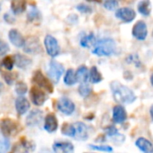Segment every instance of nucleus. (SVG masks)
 I'll return each mask as SVG.
<instances>
[{
    "mask_svg": "<svg viewBox=\"0 0 153 153\" xmlns=\"http://www.w3.org/2000/svg\"><path fill=\"white\" fill-rule=\"evenodd\" d=\"M110 86L113 97L117 102L121 104H130L136 100V96L134 91L119 82H113Z\"/></svg>",
    "mask_w": 153,
    "mask_h": 153,
    "instance_id": "f257e3e1",
    "label": "nucleus"
},
{
    "mask_svg": "<svg viewBox=\"0 0 153 153\" xmlns=\"http://www.w3.org/2000/svg\"><path fill=\"white\" fill-rule=\"evenodd\" d=\"M116 48V42L112 39H104L96 42L92 53L99 56H108L115 53Z\"/></svg>",
    "mask_w": 153,
    "mask_h": 153,
    "instance_id": "f03ea898",
    "label": "nucleus"
},
{
    "mask_svg": "<svg viewBox=\"0 0 153 153\" xmlns=\"http://www.w3.org/2000/svg\"><path fill=\"white\" fill-rule=\"evenodd\" d=\"M0 130L1 132L7 137L14 136L19 133L20 127L18 124L9 118L3 119L0 123Z\"/></svg>",
    "mask_w": 153,
    "mask_h": 153,
    "instance_id": "7ed1b4c3",
    "label": "nucleus"
},
{
    "mask_svg": "<svg viewBox=\"0 0 153 153\" xmlns=\"http://www.w3.org/2000/svg\"><path fill=\"white\" fill-rule=\"evenodd\" d=\"M63 73H64V66L60 63L55 60H52L49 64V69H48V76L50 80L53 82L57 83Z\"/></svg>",
    "mask_w": 153,
    "mask_h": 153,
    "instance_id": "20e7f679",
    "label": "nucleus"
},
{
    "mask_svg": "<svg viewBox=\"0 0 153 153\" xmlns=\"http://www.w3.org/2000/svg\"><path fill=\"white\" fill-rule=\"evenodd\" d=\"M44 45L47 50V53L52 56L55 57L56 56L59 52H60V48L58 46L57 40L51 35H47L45 39H44Z\"/></svg>",
    "mask_w": 153,
    "mask_h": 153,
    "instance_id": "39448f33",
    "label": "nucleus"
},
{
    "mask_svg": "<svg viewBox=\"0 0 153 153\" xmlns=\"http://www.w3.org/2000/svg\"><path fill=\"white\" fill-rule=\"evenodd\" d=\"M32 81H33V82H35L41 89H44V90H46L47 91H48L50 93L53 92V85H52V83L44 76V74L39 70H38V71H36L34 73Z\"/></svg>",
    "mask_w": 153,
    "mask_h": 153,
    "instance_id": "423d86ee",
    "label": "nucleus"
},
{
    "mask_svg": "<svg viewBox=\"0 0 153 153\" xmlns=\"http://www.w3.org/2000/svg\"><path fill=\"white\" fill-rule=\"evenodd\" d=\"M133 36L139 39V40H144L148 35V30L147 25L143 21H138L133 27L132 30Z\"/></svg>",
    "mask_w": 153,
    "mask_h": 153,
    "instance_id": "0eeeda50",
    "label": "nucleus"
},
{
    "mask_svg": "<svg viewBox=\"0 0 153 153\" xmlns=\"http://www.w3.org/2000/svg\"><path fill=\"white\" fill-rule=\"evenodd\" d=\"M57 109L65 115H72L75 109L74 102L68 98L63 97L57 101Z\"/></svg>",
    "mask_w": 153,
    "mask_h": 153,
    "instance_id": "6e6552de",
    "label": "nucleus"
},
{
    "mask_svg": "<svg viewBox=\"0 0 153 153\" xmlns=\"http://www.w3.org/2000/svg\"><path fill=\"white\" fill-rule=\"evenodd\" d=\"M73 125L74 127V138H75L77 141H86L89 137V133L85 124L82 122H76Z\"/></svg>",
    "mask_w": 153,
    "mask_h": 153,
    "instance_id": "1a4fd4ad",
    "label": "nucleus"
},
{
    "mask_svg": "<svg viewBox=\"0 0 153 153\" xmlns=\"http://www.w3.org/2000/svg\"><path fill=\"white\" fill-rule=\"evenodd\" d=\"M116 16L125 22H131L132 21L134 20L136 13L134 10L128 8V7H124V8H119L117 10Z\"/></svg>",
    "mask_w": 153,
    "mask_h": 153,
    "instance_id": "9d476101",
    "label": "nucleus"
},
{
    "mask_svg": "<svg viewBox=\"0 0 153 153\" xmlns=\"http://www.w3.org/2000/svg\"><path fill=\"white\" fill-rule=\"evenodd\" d=\"M30 98L33 104L36 106H42L48 99L46 93L37 87H33L30 90Z\"/></svg>",
    "mask_w": 153,
    "mask_h": 153,
    "instance_id": "9b49d317",
    "label": "nucleus"
},
{
    "mask_svg": "<svg viewBox=\"0 0 153 153\" xmlns=\"http://www.w3.org/2000/svg\"><path fill=\"white\" fill-rule=\"evenodd\" d=\"M43 113L39 109H33L26 118V124L29 126H37L42 121Z\"/></svg>",
    "mask_w": 153,
    "mask_h": 153,
    "instance_id": "f8f14e48",
    "label": "nucleus"
},
{
    "mask_svg": "<svg viewBox=\"0 0 153 153\" xmlns=\"http://www.w3.org/2000/svg\"><path fill=\"white\" fill-rule=\"evenodd\" d=\"M126 117H127V114L123 106L117 105L113 108V121L116 124H121L125 122Z\"/></svg>",
    "mask_w": 153,
    "mask_h": 153,
    "instance_id": "ddd939ff",
    "label": "nucleus"
},
{
    "mask_svg": "<svg viewBox=\"0 0 153 153\" xmlns=\"http://www.w3.org/2000/svg\"><path fill=\"white\" fill-rule=\"evenodd\" d=\"M23 47H24V51L28 52V53H30V54L39 53L41 50L39 39L37 38L29 39L27 41H25V44H24Z\"/></svg>",
    "mask_w": 153,
    "mask_h": 153,
    "instance_id": "4468645a",
    "label": "nucleus"
},
{
    "mask_svg": "<svg viewBox=\"0 0 153 153\" xmlns=\"http://www.w3.org/2000/svg\"><path fill=\"white\" fill-rule=\"evenodd\" d=\"M9 39L11 43L17 48L23 47L25 44V39H23L22 35L15 29H13L9 31Z\"/></svg>",
    "mask_w": 153,
    "mask_h": 153,
    "instance_id": "2eb2a0df",
    "label": "nucleus"
},
{
    "mask_svg": "<svg viewBox=\"0 0 153 153\" xmlns=\"http://www.w3.org/2000/svg\"><path fill=\"white\" fill-rule=\"evenodd\" d=\"M53 151L56 153H71L74 151V149L71 143L56 142L53 144Z\"/></svg>",
    "mask_w": 153,
    "mask_h": 153,
    "instance_id": "dca6fc26",
    "label": "nucleus"
},
{
    "mask_svg": "<svg viewBox=\"0 0 153 153\" xmlns=\"http://www.w3.org/2000/svg\"><path fill=\"white\" fill-rule=\"evenodd\" d=\"M34 150H35V144L22 138V140L20 141V143L15 145V148L13 151L15 152H33Z\"/></svg>",
    "mask_w": 153,
    "mask_h": 153,
    "instance_id": "f3484780",
    "label": "nucleus"
},
{
    "mask_svg": "<svg viewBox=\"0 0 153 153\" xmlns=\"http://www.w3.org/2000/svg\"><path fill=\"white\" fill-rule=\"evenodd\" d=\"M45 130L48 133H54L58 127V123L56 116L54 114H48L45 118Z\"/></svg>",
    "mask_w": 153,
    "mask_h": 153,
    "instance_id": "a211bd4d",
    "label": "nucleus"
},
{
    "mask_svg": "<svg viewBox=\"0 0 153 153\" xmlns=\"http://www.w3.org/2000/svg\"><path fill=\"white\" fill-rule=\"evenodd\" d=\"M30 107V102L28 101V100L22 96L19 97L15 101V108L19 115L25 114L29 110Z\"/></svg>",
    "mask_w": 153,
    "mask_h": 153,
    "instance_id": "6ab92c4d",
    "label": "nucleus"
},
{
    "mask_svg": "<svg viewBox=\"0 0 153 153\" xmlns=\"http://www.w3.org/2000/svg\"><path fill=\"white\" fill-rule=\"evenodd\" d=\"M135 145L143 152L153 153L152 143L145 138H143V137L138 138L137 141L135 142Z\"/></svg>",
    "mask_w": 153,
    "mask_h": 153,
    "instance_id": "aec40b11",
    "label": "nucleus"
},
{
    "mask_svg": "<svg viewBox=\"0 0 153 153\" xmlns=\"http://www.w3.org/2000/svg\"><path fill=\"white\" fill-rule=\"evenodd\" d=\"M14 63L17 65V67L22 69L29 68L31 65V60L21 54H17L14 56Z\"/></svg>",
    "mask_w": 153,
    "mask_h": 153,
    "instance_id": "412c9836",
    "label": "nucleus"
},
{
    "mask_svg": "<svg viewBox=\"0 0 153 153\" xmlns=\"http://www.w3.org/2000/svg\"><path fill=\"white\" fill-rule=\"evenodd\" d=\"M27 19L30 22L32 23H39L41 21V13L39 9L35 6H31L28 12Z\"/></svg>",
    "mask_w": 153,
    "mask_h": 153,
    "instance_id": "4be33fe9",
    "label": "nucleus"
},
{
    "mask_svg": "<svg viewBox=\"0 0 153 153\" xmlns=\"http://www.w3.org/2000/svg\"><path fill=\"white\" fill-rule=\"evenodd\" d=\"M27 3L26 0H13L11 4V8L13 13L20 14L23 13L26 9Z\"/></svg>",
    "mask_w": 153,
    "mask_h": 153,
    "instance_id": "5701e85b",
    "label": "nucleus"
},
{
    "mask_svg": "<svg viewBox=\"0 0 153 153\" xmlns=\"http://www.w3.org/2000/svg\"><path fill=\"white\" fill-rule=\"evenodd\" d=\"M77 82H86L89 81V70L85 65H82L78 68V70L75 73Z\"/></svg>",
    "mask_w": 153,
    "mask_h": 153,
    "instance_id": "b1692460",
    "label": "nucleus"
},
{
    "mask_svg": "<svg viewBox=\"0 0 153 153\" xmlns=\"http://www.w3.org/2000/svg\"><path fill=\"white\" fill-rule=\"evenodd\" d=\"M137 9L140 13H142L144 16L150 15L152 12V5H151V1L150 0H142L139 2L137 5Z\"/></svg>",
    "mask_w": 153,
    "mask_h": 153,
    "instance_id": "393cba45",
    "label": "nucleus"
},
{
    "mask_svg": "<svg viewBox=\"0 0 153 153\" xmlns=\"http://www.w3.org/2000/svg\"><path fill=\"white\" fill-rule=\"evenodd\" d=\"M103 77L96 66H92L89 72V81L91 83H99L102 81Z\"/></svg>",
    "mask_w": 153,
    "mask_h": 153,
    "instance_id": "a878e982",
    "label": "nucleus"
},
{
    "mask_svg": "<svg viewBox=\"0 0 153 153\" xmlns=\"http://www.w3.org/2000/svg\"><path fill=\"white\" fill-rule=\"evenodd\" d=\"M80 44L83 48H91V46H94L96 44L95 35L93 33H91L89 35L84 36L83 38H82V39L80 41Z\"/></svg>",
    "mask_w": 153,
    "mask_h": 153,
    "instance_id": "bb28decb",
    "label": "nucleus"
},
{
    "mask_svg": "<svg viewBox=\"0 0 153 153\" xmlns=\"http://www.w3.org/2000/svg\"><path fill=\"white\" fill-rule=\"evenodd\" d=\"M64 82L66 85H69V86L74 85L77 82L76 75H75V73L73 69L67 70V72L65 75V78H64Z\"/></svg>",
    "mask_w": 153,
    "mask_h": 153,
    "instance_id": "cd10ccee",
    "label": "nucleus"
},
{
    "mask_svg": "<svg viewBox=\"0 0 153 153\" xmlns=\"http://www.w3.org/2000/svg\"><path fill=\"white\" fill-rule=\"evenodd\" d=\"M10 141L2 132H0V152H7L10 150Z\"/></svg>",
    "mask_w": 153,
    "mask_h": 153,
    "instance_id": "c85d7f7f",
    "label": "nucleus"
},
{
    "mask_svg": "<svg viewBox=\"0 0 153 153\" xmlns=\"http://www.w3.org/2000/svg\"><path fill=\"white\" fill-rule=\"evenodd\" d=\"M62 134L64 135L74 137V125H70L67 123H65L62 126Z\"/></svg>",
    "mask_w": 153,
    "mask_h": 153,
    "instance_id": "c756f323",
    "label": "nucleus"
},
{
    "mask_svg": "<svg viewBox=\"0 0 153 153\" xmlns=\"http://www.w3.org/2000/svg\"><path fill=\"white\" fill-rule=\"evenodd\" d=\"M3 74V78L5 81V82L9 85H12L13 82L17 79V73H2Z\"/></svg>",
    "mask_w": 153,
    "mask_h": 153,
    "instance_id": "7c9ffc66",
    "label": "nucleus"
},
{
    "mask_svg": "<svg viewBox=\"0 0 153 153\" xmlns=\"http://www.w3.org/2000/svg\"><path fill=\"white\" fill-rule=\"evenodd\" d=\"M78 91H79L80 95L82 96V97H84V98L88 97L91 93V91H92L91 88L88 84H86V82H82V84L80 85Z\"/></svg>",
    "mask_w": 153,
    "mask_h": 153,
    "instance_id": "2f4dec72",
    "label": "nucleus"
},
{
    "mask_svg": "<svg viewBox=\"0 0 153 153\" xmlns=\"http://www.w3.org/2000/svg\"><path fill=\"white\" fill-rule=\"evenodd\" d=\"M27 91H28V87H27L26 83H24L23 82H19L16 83L15 91L17 94H19L20 96H22V95L26 94Z\"/></svg>",
    "mask_w": 153,
    "mask_h": 153,
    "instance_id": "473e14b6",
    "label": "nucleus"
},
{
    "mask_svg": "<svg viewBox=\"0 0 153 153\" xmlns=\"http://www.w3.org/2000/svg\"><path fill=\"white\" fill-rule=\"evenodd\" d=\"M89 147L91 150L100 151V152H113V149L110 146H108V145H92V144H90Z\"/></svg>",
    "mask_w": 153,
    "mask_h": 153,
    "instance_id": "72a5a7b5",
    "label": "nucleus"
},
{
    "mask_svg": "<svg viewBox=\"0 0 153 153\" xmlns=\"http://www.w3.org/2000/svg\"><path fill=\"white\" fill-rule=\"evenodd\" d=\"M13 65H14V59L10 56H7L4 58L3 60V65L7 69V70H12L13 67Z\"/></svg>",
    "mask_w": 153,
    "mask_h": 153,
    "instance_id": "f704fd0d",
    "label": "nucleus"
},
{
    "mask_svg": "<svg viewBox=\"0 0 153 153\" xmlns=\"http://www.w3.org/2000/svg\"><path fill=\"white\" fill-rule=\"evenodd\" d=\"M118 6V2L117 0H106L104 3V7L108 10H116Z\"/></svg>",
    "mask_w": 153,
    "mask_h": 153,
    "instance_id": "c9c22d12",
    "label": "nucleus"
},
{
    "mask_svg": "<svg viewBox=\"0 0 153 153\" xmlns=\"http://www.w3.org/2000/svg\"><path fill=\"white\" fill-rule=\"evenodd\" d=\"M77 10L80 11L81 13H91L92 12L91 10V7L89 6L88 4H78L76 6Z\"/></svg>",
    "mask_w": 153,
    "mask_h": 153,
    "instance_id": "e433bc0d",
    "label": "nucleus"
},
{
    "mask_svg": "<svg viewBox=\"0 0 153 153\" xmlns=\"http://www.w3.org/2000/svg\"><path fill=\"white\" fill-rule=\"evenodd\" d=\"M105 132H106V134L109 137H112V136H114V135L118 134V131H117V129L115 126H108V127L105 128Z\"/></svg>",
    "mask_w": 153,
    "mask_h": 153,
    "instance_id": "4c0bfd02",
    "label": "nucleus"
},
{
    "mask_svg": "<svg viewBox=\"0 0 153 153\" xmlns=\"http://www.w3.org/2000/svg\"><path fill=\"white\" fill-rule=\"evenodd\" d=\"M8 51H9V46L3 40H0V56L5 55Z\"/></svg>",
    "mask_w": 153,
    "mask_h": 153,
    "instance_id": "58836bf2",
    "label": "nucleus"
},
{
    "mask_svg": "<svg viewBox=\"0 0 153 153\" xmlns=\"http://www.w3.org/2000/svg\"><path fill=\"white\" fill-rule=\"evenodd\" d=\"M4 21L6 22H8V23H13V22H14V18L13 17H12L10 14H8V13H5L4 15Z\"/></svg>",
    "mask_w": 153,
    "mask_h": 153,
    "instance_id": "ea45409f",
    "label": "nucleus"
},
{
    "mask_svg": "<svg viewBox=\"0 0 153 153\" xmlns=\"http://www.w3.org/2000/svg\"><path fill=\"white\" fill-rule=\"evenodd\" d=\"M89 2H94V3H101L102 0H87Z\"/></svg>",
    "mask_w": 153,
    "mask_h": 153,
    "instance_id": "a19ab883",
    "label": "nucleus"
},
{
    "mask_svg": "<svg viewBox=\"0 0 153 153\" xmlns=\"http://www.w3.org/2000/svg\"><path fill=\"white\" fill-rule=\"evenodd\" d=\"M150 112H151V116H152V120H153V105L152 106V108H151Z\"/></svg>",
    "mask_w": 153,
    "mask_h": 153,
    "instance_id": "79ce46f5",
    "label": "nucleus"
},
{
    "mask_svg": "<svg viewBox=\"0 0 153 153\" xmlns=\"http://www.w3.org/2000/svg\"><path fill=\"white\" fill-rule=\"evenodd\" d=\"M151 82H152V85L153 86V74H152V76H151Z\"/></svg>",
    "mask_w": 153,
    "mask_h": 153,
    "instance_id": "37998d69",
    "label": "nucleus"
},
{
    "mask_svg": "<svg viewBox=\"0 0 153 153\" xmlns=\"http://www.w3.org/2000/svg\"><path fill=\"white\" fill-rule=\"evenodd\" d=\"M2 88H3V85H2V83L0 82V91H1V90H2Z\"/></svg>",
    "mask_w": 153,
    "mask_h": 153,
    "instance_id": "c03bdc74",
    "label": "nucleus"
},
{
    "mask_svg": "<svg viewBox=\"0 0 153 153\" xmlns=\"http://www.w3.org/2000/svg\"><path fill=\"white\" fill-rule=\"evenodd\" d=\"M0 9H1V4H0Z\"/></svg>",
    "mask_w": 153,
    "mask_h": 153,
    "instance_id": "a18cd8bd",
    "label": "nucleus"
},
{
    "mask_svg": "<svg viewBox=\"0 0 153 153\" xmlns=\"http://www.w3.org/2000/svg\"><path fill=\"white\" fill-rule=\"evenodd\" d=\"M152 36H153V31H152Z\"/></svg>",
    "mask_w": 153,
    "mask_h": 153,
    "instance_id": "49530a36",
    "label": "nucleus"
},
{
    "mask_svg": "<svg viewBox=\"0 0 153 153\" xmlns=\"http://www.w3.org/2000/svg\"><path fill=\"white\" fill-rule=\"evenodd\" d=\"M0 66H1V64H0Z\"/></svg>",
    "mask_w": 153,
    "mask_h": 153,
    "instance_id": "de8ad7c7",
    "label": "nucleus"
}]
</instances>
